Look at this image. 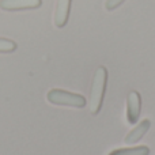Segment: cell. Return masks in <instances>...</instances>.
Masks as SVG:
<instances>
[{"label": "cell", "instance_id": "cell-1", "mask_svg": "<svg viewBox=\"0 0 155 155\" xmlns=\"http://www.w3.org/2000/svg\"><path fill=\"white\" fill-rule=\"evenodd\" d=\"M106 82H107L106 68L98 67L93 78L91 90H90V99H88V110L93 114H97L101 110L102 99H104L105 88H106Z\"/></svg>", "mask_w": 155, "mask_h": 155}, {"label": "cell", "instance_id": "cell-2", "mask_svg": "<svg viewBox=\"0 0 155 155\" xmlns=\"http://www.w3.org/2000/svg\"><path fill=\"white\" fill-rule=\"evenodd\" d=\"M48 101L53 105H63V106H74V107H83L86 106L87 101L83 95L68 91L60 90V88H52L46 95Z\"/></svg>", "mask_w": 155, "mask_h": 155}, {"label": "cell", "instance_id": "cell-3", "mask_svg": "<svg viewBox=\"0 0 155 155\" xmlns=\"http://www.w3.org/2000/svg\"><path fill=\"white\" fill-rule=\"evenodd\" d=\"M140 107H142V99L137 91H131L127 98V117L131 124H136L140 116Z\"/></svg>", "mask_w": 155, "mask_h": 155}, {"label": "cell", "instance_id": "cell-4", "mask_svg": "<svg viewBox=\"0 0 155 155\" xmlns=\"http://www.w3.org/2000/svg\"><path fill=\"white\" fill-rule=\"evenodd\" d=\"M42 4V0H0V8L5 11L33 10Z\"/></svg>", "mask_w": 155, "mask_h": 155}, {"label": "cell", "instance_id": "cell-5", "mask_svg": "<svg viewBox=\"0 0 155 155\" xmlns=\"http://www.w3.org/2000/svg\"><path fill=\"white\" fill-rule=\"evenodd\" d=\"M71 0H57L56 12H54V25L57 27H64L70 16Z\"/></svg>", "mask_w": 155, "mask_h": 155}, {"label": "cell", "instance_id": "cell-6", "mask_svg": "<svg viewBox=\"0 0 155 155\" xmlns=\"http://www.w3.org/2000/svg\"><path fill=\"white\" fill-rule=\"evenodd\" d=\"M150 125H151L150 120H143L139 125L135 127V128L125 136V140H124L125 144H135V143H137L146 134H147V131L150 129Z\"/></svg>", "mask_w": 155, "mask_h": 155}, {"label": "cell", "instance_id": "cell-7", "mask_svg": "<svg viewBox=\"0 0 155 155\" xmlns=\"http://www.w3.org/2000/svg\"><path fill=\"white\" fill-rule=\"evenodd\" d=\"M148 154H150V148L147 146H139V147H132V148L114 150L109 155H148Z\"/></svg>", "mask_w": 155, "mask_h": 155}, {"label": "cell", "instance_id": "cell-8", "mask_svg": "<svg viewBox=\"0 0 155 155\" xmlns=\"http://www.w3.org/2000/svg\"><path fill=\"white\" fill-rule=\"evenodd\" d=\"M16 49V44L7 38H0V53H11Z\"/></svg>", "mask_w": 155, "mask_h": 155}, {"label": "cell", "instance_id": "cell-9", "mask_svg": "<svg viewBox=\"0 0 155 155\" xmlns=\"http://www.w3.org/2000/svg\"><path fill=\"white\" fill-rule=\"evenodd\" d=\"M125 0H106V4H105V7H106L107 11H112L114 10V8H117L118 5L121 4V3H124Z\"/></svg>", "mask_w": 155, "mask_h": 155}]
</instances>
